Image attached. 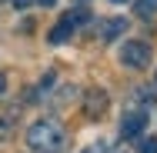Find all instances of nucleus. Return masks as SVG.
<instances>
[{"label":"nucleus","mask_w":157,"mask_h":153,"mask_svg":"<svg viewBox=\"0 0 157 153\" xmlns=\"http://www.w3.org/2000/svg\"><path fill=\"white\" fill-rule=\"evenodd\" d=\"M63 20H67L70 27H80V24H87V20H90V10H84V7H74V10H70Z\"/></svg>","instance_id":"8"},{"label":"nucleus","mask_w":157,"mask_h":153,"mask_svg":"<svg viewBox=\"0 0 157 153\" xmlns=\"http://www.w3.org/2000/svg\"><path fill=\"white\" fill-rule=\"evenodd\" d=\"M147 126V117L140 110H127V117L121 120V137H140Z\"/></svg>","instance_id":"4"},{"label":"nucleus","mask_w":157,"mask_h":153,"mask_svg":"<svg viewBox=\"0 0 157 153\" xmlns=\"http://www.w3.org/2000/svg\"><path fill=\"white\" fill-rule=\"evenodd\" d=\"M121 60L130 70H144L151 63V47L140 43V40H130V43H124V50H121Z\"/></svg>","instance_id":"2"},{"label":"nucleus","mask_w":157,"mask_h":153,"mask_svg":"<svg viewBox=\"0 0 157 153\" xmlns=\"http://www.w3.org/2000/svg\"><path fill=\"white\" fill-rule=\"evenodd\" d=\"M134 10H137V17L151 20V17H157V0H137V3H134Z\"/></svg>","instance_id":"7"},{"label":"nucleus","mask_w":157,"mask_h":153,"mask_svg":"<svg viewBox=\"0 0 157 153\" xmlns=\"http://www.w3.org/2000/svg\"><path fill=\"white\" fill-rule=\"evenodd\" d=\"M124 30H127V20H121V17H110V20H104V24L97 27L100 40H114V37H121Z\"/></svg>","instance_id":"5"},{"label":"nucleus","mask_w":157,"mask_h":153,"mask_svg":"<svg viewBox=\"0 0 157 153\" xmlns=\"http://www.w3.org/2000/svg\"><path fill=\"white\" fill-rule=\"evenodd\" d=\"M40 3H47V7H50V3H57V0H40Z\"/></svg>","instance_id":"13"},{"label":"nucleus","mask_w":157,"mask_h":153,"mask_svg":"<svg viewBox=\"0 0 157 153\" xmlns=\"http://www.w3.org/2000/svg\"><path fill=\"white\" fill-rule=\"evenodd\" d=\"M154 83H157V80H154Z\"/></svg>","instance_id":"15"},{"label":"nucleus","mask_w":157,"mask_h":153,"mask_svg":"<svg viewBox=\"0 0 157 153\" xmlns=\"http://www.w3.org/2000/svg\"><path fill=\"white\" fill-rule=\"evenodd\" d=\"M104 110H107V93L100 90V87H90V90L84 93V113H87L90 120H97Z\"/></svg>","instance_id":"3"},{"label":"nucleus","mask_w":157,"mask_h":153,"mask_svg":"<svg viewBox=\"0 0 157 153\" xmlns=\"http://www.w3.org/2000/svg\"><path fill=\"white\" fill-rule=\"evenodd\" d=\"M63 143V130L57 120H37L27 130V147L30 150H57Z\"/></svg>","instance_id":"1"},{"label":"nucleus","mask_w":157,"mask_h":153,"mask_svg":"<svg viewBox=\"0 0 157 153\" xmlns=\"http://www.w3.org/2000/svg\"><path fill=\"white\" fill-rule=\"evenodd\" d=\"M0 93H7V77L0 73Z\"/></svg>","instance_id":"10"},{"label":"nucleus","mask_w":157,"mask_h":153,"mask_svg":"<svg viewBox=\"0 0 157 153\" xmlns=\"http://www.w3.org/2000/svg\"><path fill=\"white\" fill-rule=\"evenodd\" d=\"M140 153H157V137H144L140 140Z\"/></svg>","instance_id":"9"},{"label":"nucleus","mask_w":157,"mask_h":153,"mask_svg":"<svg viewBox=\"0 0 157 153\" xmlns=\"http://www.w3.org/2000/svg\"><path fill=\"white\" fill-rule=\"evenodd\" d=\"M70 33H74V27H70L67 20H60V24L50 30V37H47V40H50L54 47H60V43H67V40H70Z\"/></svg>","instance_id":"6"},{"label":"nucleus","mask_w":157,"mask_h":153,"mask_svg":"<svg viewBox=\"0 0 157 153\" xmlns=\"http://www.w3.org/2000/svg\"><path fill=\"white\" fill-rule=\"evenodd\" d=\"M114 3H124V0H114Z\"/></svg>","instance_id":"14"},{"label":"nucleus","mask_w":157,"mask_h":153,"mask_svg":"<svg viewBox=\"0 0 157 153\" xmlns=\"http://www.w3.org/2000/svg\"><path fill=\"white\" fill-rule=\"evenodd\" d=\"M84 153H100V147H90V150H84Z\"/></svg>","instance_id":"12"},{"label":"nucleus","mask_w":157,"mask_h":153,"mask_svg":"<svg viewBox=\"0 0 157 153\" xmlns=\"http://www.w3.org/2000/svg\"><path fill=\"white\" fill-rule=\"evenodd\" d=\"M13 3H17V7H27V3H30V0H13Z\"/></svg>","instance_id":"11"}]
</instances>
